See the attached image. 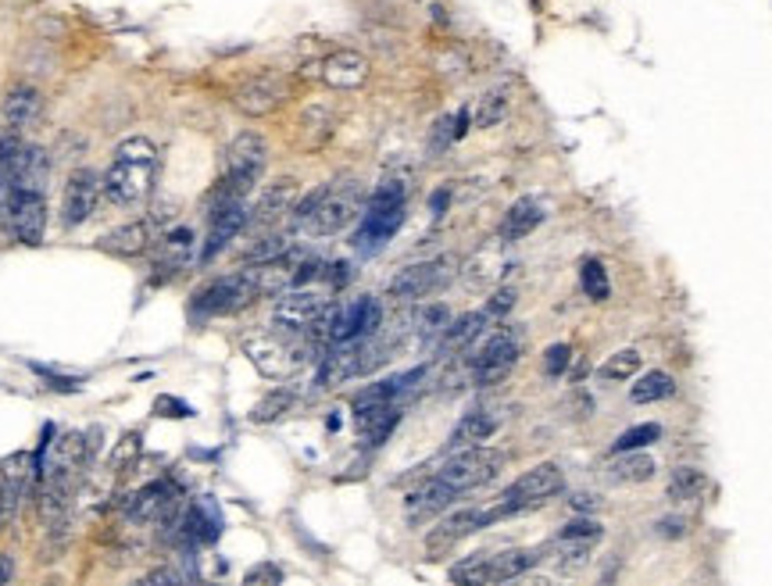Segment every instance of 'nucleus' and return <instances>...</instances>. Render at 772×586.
Here are the masks:
<instances>
[{
  "label": "nucleus",
  "instance_id": "obj_1",
  "mask_svg": "<svg viewBox=\"0 0 772 586\" xmlns=\"http://www.w3.org/2000/svg\"><path fill=\"white\" fill-rule=\"evenodd\" d=\"M158 183V147L147 136H126L105 172V201L111 208H144Z\"/></svg>",
  "mask_w": 772,
  "mask_h": 586
},
{
  "label": "nucleus",
  "instance_id": "obj_2",
  "mask_svg": "<svg viewBox=\"0 0 772 586\" xmlns=\"http://www.w3.org/2000/svg\"><path fill=\"white\" fill-rule=\"evenodd\" d=\"M265 165H268V140L262 133L244 129L233 136V144L226 147V172L215 186L218 201H247L257 183L265 176Z\"/></svg>",
  "mask_w": 772,
  "mask_h": 586
},
{
  "label": "nucleus",
  "instance_id": "obj_3",
  "mask_svg": "<svg viewBox=\"0 0 772 586\" xmlns=\"http://www.w3.org/2000/svg\"><path fill=\"white\" fill-rule=\"evenodd\" d=\"M404 197H408V189L401 179H387L372 189V197L365 201V212H362V226L354 233L358 254H375L390 244V236L398 233L404 222Z\"/></svg>",
  "mask_w": 772,
  "mask_h": 586
},
{
  "label": "nucleus",
  "instance_id": "obj_4",
  "mask_svg": "<svg viewBox=\"0 0 772 586\" xmlns=\"http://www.w3.org/2000/svg\"><path fill=\"white\" fill-rule=\"evenodd\" d=\"M365 186L351 179V176H343V179H333V183H325V194L319 201V208L315 215L307 218V233L312 236H336L351 226V222L365 212Z\"/></svg>",
  "mask_w": 772,
  "mask_h": 586
},
{
  "label": "nucleus",
  "instance_id": "obj_5",
  "mask_svg": "<svg viewBox=\"0 0 772 586\" xmlns=\"http://www.w3.org/2000/svg\"><path fill=\"white\" fill-rule=\"evenodd\" d=\"M565 490V472L558 469L555 461H544V465H534L529 472H522L519 479L511 482V487L501 494V501L494 505V515L497 519H508V515H519V511H534L547 501H555V497Z\"/></svg>",
  "mask_w": 772,
  "mask_h": 586
},
{
  "label": "nucleus",
  "instance_id": "obj_6",
  "mask_svg": "<svg viewBox=\"0 0 772 586\" xmlns=\"http://www.w3.org/2000/svg\"><path fill=\"white\" fill-rule=\"evenodd\" d=\"M0 218L8 233L26 247H40L47 236V194L43 189H8L0 197Z\"/></svg>",
  "mask_w": 772,
  "mask_h": 586
},
{
  "label": "nucleus",
  "instance_id": "obj_7",
  "mask_svg": "<svg viewBox=\"0 0 772 586\" xmlns=\"http://www.w3.org/2000/svg\"><path fill=\"white\" fill-rule=\"evenodd\" d=\"M257 297V286L251 280V272H233L222 275V280L201 286L190 301V319L204 322V319H218V315H236Z\"/></svg>",
  "mask_w": 772,
  "mask_h": 586
},
{
  "label": "nucleus",
  "instance_id": "obj_8",
  "mask_svg": "<svg viewBox=\"0 0 772 586\" xmlns=\"http://www.w3.org/2000/svg\"><path fill=\"white\" fill-rule=\"evenodd\" d=\"M505 469V455L494 451V447H469V451H455L448 461L440 465L437 479L448 482L451 490L458 494H469L494 482Z\"/></svg>",
  "mask_w": 772,
  "mask_h": 586
},
{
  "label": "nucleus",
  "instance_id": "obj_9",
  "mask_svg": "<svg viewBox=\"0 0 772 586\" xmlns=\"http://www.w3.org/2000/svg\"><path fill=\"white\" fill-rule=\"evenodd\" d=\"M522 358V343L511 330H497L490 336H483L469 348V369H472V383L476 387H494L501 379L511 375L515 361Z\"/></svg>",
  "mask_w": 772,
  "mask_h": 586
},
{
  "label": "nucleus",
  "instance_id": "obj_10",
  "mask_svg": "<svg viewBox=\"0 0 772 586\" xmlns=\"http://www.w3.org/2000/svg\"><path fill=\"white\" fill-rule=\"evenodd\" d=\"M100 201H105V176H100L97 168H72L65 179V189H61V226L65 229H79L86 226Z\"/></svg>",
  "mask_w": 772,
  "mask_h": 586
},
{
  "label": "nucleus",
  "instance_id": "obj_11",
  "mask_svg": "<svg viewBox=\"0 0 772 586\" xmlns=\"http://www.w3.org/2000/svg\"><path fill=\"white\" fill-rule=\"evenodd\" d=\"M197 247H201V236L194 226H168L158 240H154V247L147 251L150 254V275L158 283L176 280L179 272L194 265Z\"/></svg>",
  "mask_w": 772,
  "mask_h": 586
},
{
  "label": "nucleus",
  "instance_id": "obj_12",
  "mask_svg": "<svg viewBox=\"0 0 772 586\" xmlns=\"http://www.w3.org/2000/svg\"><path fill=\"white\" fill-rule=\"evenodd\" d=\"M490 522V511L487 508H461V511H443L440 519L433 522V529L426 533V558H443L451 550L469 540L476 529H487Z\"/></svg>",
  "mask_w": 772,
  "mask_h": 586
},
{
  "label": "nucleus",
  "instance_id": "obj_13",
  "mask_svg": "<svg viewBox=\"0 0 772 586\" xmlns=\"http://www.w3.org/2000/svg\"><path fill=\"white\" fill-rule=\"evenodd\" d=\"M330 304L333 301L319 290H286L276 304V312H272V322H276V330L283 336H307Z\"/></svg>",
  "mask_w": 772,
  "mask_h": 586
},
{
  "label": "nucleus",
  "instance_id": "obj_14",
  "mask_svg": "<svg viewBox=\"0 0 772 586\" xmlns=\"http://www.w3.org/2000/svg\"><path fill=\"white\" fill-rule=\"evenodd\" d=\"M40 482V465L32 455H11L0 465V529L22 508V497Z\"/></svg>",
  "mask_w": 772,
  "mask_h": 586
},
{
  "label": "nucleus",
  "instance_id": "obj_15",
  "mask_svg": "<svg viewBox=\"0 0 772 586\" xmlns=\"http://www.w3.org/2000/svg\"><path fill=\"white\" fill-rule=\"evenodd\" d=\"M247 201H208V218H212V229L204 236V251H201V262H215V257L226 251L233 240L247 229Z\"/></svg>",
  "mask_w": 772,
  "mask_h": 586
},
{
  "label": "nucleus",
  "instance_id": "obj_16",
  "mask_svg": "<svg viewBox=\"0 0 772 586\" xmlns=\"http://www.w3.org/2000/svg\"><path fill=\"white\" fill-rule=\"evenodd\" d=\"M286 79L276 76V72H262V76H251L244 79L233 90V105L240 115H247V118H262V115H272L276 111L283 100H286Z\"/></svg>",
  "mask_w": 772,
  "mask_h": 586
},
{
  "label": "nucleus",
  "instance_id": "obj_17",
  "mask_svg": "<svg viewBox=\"0 0 772 586\" xmlns=\"http://www.w3.org/2000/svg\"><path fill=\"white\" fill-rule=\"evenodd\" d=\"M294 204H297V183L294 179H280L265 186L257 201L251 204V215H247V226L254 233H268L276 229L283 218L294 215Z\"/></svg>",
  "mask_w": 772,
  "mask_h": 586
},
{
  "label": "nucleus",
  "instance_id": "obj_18",
  "mask_svg": "<svg viewBox=\"0 0 772 586\" xmlns=\"http://www.w3.org/2000/svg\"><path fill=\"white\" fill-rule=\"evenodd\" d=\"M448 275H451L448 257H440V262H419V265H408L393 275L387 293L393 301H419V297H426V293H433L437 286H443Z\"/></svg>",
  "mask_w": 772,
  "mask_h": 586
},
{
  "label": "nucleus",
  "instance_id": "obj_19",
  "mask_svg": "<svg viewBox=\"0 0 772 586\" xmlns=\"http://www.w3.org/2000/svg\"><path fill=\"white\" fill-rule=\"evenodd\" d=\"M458 490H451L443 479H426L422 487H416L404 501V519L408 526H422V522H437L443 511H451V505L458 501Z\"/></svg>",
  "mask_w": 772,
  "mask_h": 586
},
{
  "label": "nucleus",
  "instance_id": "obj_20",
  "mask_svg": "<svg viewBox=\"0 0 772 586\" xmlns=\"http://www.w3.org/2000/svg\"><path fill=\"white\" fill-rule=\"evenodd\" d=\"M158 215H147V218H133V222H123V226H115L105 240H100V251H108L115 257H140L154 247V240H158Z\"/></svg>",
  "mask_w": 772,
  "mask_h": 586
},
{
  "label": "nucleus",
  "instance_id": "obj_21",
  "mask_svg": "<svg viewBox=\"0 0 772 586\" xmlns=\"http://www.w3.org/2000/svg\"><path fill=\"white\" fill-rule=\"evenodd\" d=\"M43 115V94L37 86L19 82L4 94V105H0V118H4V129L11 133H26L40 123Z\"/></svg>",
  "mask_w": 772,
  "mask_h": 586
},
{
  "label": "nucleus",
  "instance_id": "obj_22",
  "mask_svg": "<svg viewBox=\"0 0 772 586\" xmlns=\"http://www.w3.org/2000/svg\"><path fill=\"white\" fill-rule=\"evenodd\" d=\"M354 422H358V437L369 447L387 443V437L398 429L401 422V404L398 401H380V404H354Z\"/></svg>",
  "mask_w": 772,
  "mask_h": 586
},
{
  "label": "nucleus",
  "instance_id": "obj_23",
  "mask_svg": "<svg viewBox=\"0 0 772 586\" xmlns=\"http://www.w3.org/2000/svg\"><path fill=\"white\" fill-rule=\"evenodd\" d=\"M244 351H247V358L254 361V365L262 369L265 375H272V379L290 375L297 365V354L290 351V343L276 340V336H251Z\"/></svg>",
  "mask_w": 772,
  "mask_h": 586
},
{
  "label": "nucleus",
  "instance_id": "obj_24",
  "mask_svg": "<svg viewBox=\"0 0 772 586\" xmlns=\"http://www.w3.org/2000/svg\"><path fill=\"white\" fill-rule=\"evenodd\" d=\"M605 537V526L600 522H594V519H576V522H569L565 526L561 533H558V540H555V547H558V561L561 565H579L583 558L590 555L594 550V544Z\"/></svg>",
  "mask_w": 772,
  "mask_h": 586
},
{
  "label": "nucleus",
  "instance_id": "obj_25",
  "mask_svg": "<svg viewBox=\"0 0 772 586\" xmlns=\"http://www.w3.org/2000/svg\"><path fill=\"white\" fill-rule=\"evenodd\" d=\"M497 426H501V419H497L494 411L472 408L469 416H461L458 426L451 429L448 447H451V451H469V447H483V443L497 433Z\"/></svg>",
  "mask_w": 772,
  "mask_h": 586
},
{
  "label": "nucleus",
  "instance_id": "obj_26",
  "mask_svg": "<svg viewBox=\"0 0 772 586\" xmlns=\"http://www.w3.org/2000/svg\"><path fill=\"white\" fill-rule=\"evenodd\" d=\"M544 218H547V201L544 197H519L501 218V240H508V244H515V240H526Z\"/></svg>",
  "mask_w": 772,
  "mask_h": 586
},
{
  "label": "nucleus",
  "instance_id": "obj_27",
  "mask_svg": "<svg viewBox=\"0 0 772 586\" xmlns=\"http://www.w3.org/2000/svg\"><path fill=\"white\" fill-rule=\"evenodd\" d=\"M322 79L333 90H358L369 79V61L358 50H336V55L322 65Z\"/></svg>",
  "mask_w": 772,
  "mask_h": 586
},
{
  "label": "nucleus",
  "instance_id": "obj_28",
  "mask_svg": "<svg viewBox=\"0 0 772 586\" xmlns=\"http://www.w3.org/2000/svg\"><path fill=\"white\" fill-rule=\"evenodd\" d=\"M290 236L283 229H268V233H254V240L240 254V265L244 268H257V265H268V262H280L283 254H290Z\"/></svg>",
  "mask_w": 772,
  "mask_h": 586
},
{
  "label": "nucleus",
  "instance_id": "obj_29",
  "mask_svg": "<svg viewBox=\"0 0 772 586\" xmlns=\"http://www.w3.org/2000/svg\"><path fill=\"white\" fill-rule=\"evenodd\" d=\"M483 330H487V315L483 312H469V315H461V319H451L448 333L440 336V351L443 354L469 351V348H476V343H479Z\"/></svg>",
  "mask_w": 772,
  "mask_h": 586
},
{
  "label": "nucleus",
  "instance_id": "obj_30",
  "mask_svg": "<svg viewBox=\"0 0 772 586\" xmlns=\"http://www.w3.org/2000/svg\"><path fill=\"white\" fill-rule=\"evenodd\" d=\"M451 586H490V550H476L451 565Z\"/></svg>",
  "mask_w": 772,
  "mask_h": 586
},
{
  "label": "nucleus",
  "instance_id": "obj_31",
  "mask_svg": "<svg viewBox=\"0 0 772 586\" xmlns=\"http://www.w3.org/2000/svg\"><path fill=\"white\" fill-rule=\"evenodd\" d=\"M469 133V111L461 108L455 115H443L433 123V129H429V154H443L455 140H461V136Z\"/></svg>",
  "mask_w": 772,
  "mask_h": 586
},
{
  "label": "nucleus",
  "instance_id": "obj_32",
  "mask_svg": "<svg viewBox=\"0 0 772 586\" xmlns=\"http://www.w3.org/2000/svg\"><path fill=\"white\" fill-rule=\"evenodd\" d=\"M673 390H676V379L668 375V372H662V369H655V372H644V375L633 379L629 401H633V404H651V401L668 398Z\"/></svg>",
  "mask_w": 772,
  "mask_h": 586
},
{
  "label": "nucleus",
  "instance_id": "obj_33",
  "mask_svg": "<svg viewBox=\"0 0 772 586\" xmlns=\"http://www.w3.org/2000/svg\"><path fill=\"white\" fill-rule=\"evenodd\" d=\"M651 476H655V458H647L641 451H626L612 465V479L619 482H647Z\"/></svg>",
  "mask_w": 772,
  "mask_h": 586
},
{
  "label": "nucleus",
  "instance_id": "obj_34",
  "mask_svg": "<svg viewBox=\"0 0 772 586\" xmlns=\"http://www.w3.org/2000/svg\"><path fill=\"white\" fill-rule=\"evenodd\" d=\"M294 401H297V393L290 390V387L272 390V393H265V398L257 401V408L251 411V422H276V419L286 416L290 408H294Z\"/></svg>",
  "mask_w": 772,
  "mask_h": 586
},
{
  "label": "nucleus",
  "instance_id": "obj_35",
  "mask_svg": "<svg viewBox=\"0 0 772 586\" xmlns=\"http://www.w3.org/2000/svg\"><path fill=\"white\" fill-rule=\"evenodd\" d=\"M579 286H583V293H587L590 301H608L612 297L608 272H605V265L597 262V257H587V262L579 265Z\"/></svg>",
  "mask_w": 772,
  "mask_h": 586
},
{
  "label": "nucleus",
  "instance_id": "obj_36",
  "mask_svg": "<svg viewBox=\"0 0 772 586\" xmlns=\"http://www.w3.org/2000/svg\"><path fill=\"white\" fill-rule=\"evenodd\" d=\"M641 372V351L637 348H623L615 351L605 365H600V375L608 379V383H619V379H633Z\"/></svg>",
  "mask_w": 772,
  "mask_h": 586
},
{
  "label": "nucleus",
  "instance_id": "obj_37",
  "mask_svg": "<svg viewBox=\"0 0 772 586\" xmlns=\"http://www.w3.org/2000/svg\"><path fill=\"white\" fill-rule=\"evenodd\" d=\"M705 490V476H701L697 469H676L673 479H668V501H694V497Z\"/></svg>",
  "mask_w": 772,
  "mask_h": 586
},
{
  "label": "nucleus",
  "instance_id": "obj_38",
  "mask_svg": "<svg viewBox=\"0 0 772 586\" xmlns=\"http://www.w3.org/2000/svg\"><path fill=\"white\" fill-rule=\"evenodd\" d=\"M662 437H665V429H662L658 422H644V426H633V429H626V433H623L619 440L612 443V451H615V455L641 451V447L655 443V440H662Z\"/></svg>",
  "mask_w": 772,
  "mask_h": 586
},
{
  "label": "nucleus",
  "instance_id": "obj_39",
  "mask_svg": "<svg viewBox=\"0 0 772 586\" xmlns=\"http://www.w3.org/2000/svg\"><path fill=\"white\" fill-rule=\"evenodd\" d=\"M448 325H451V307L448 304H429L422 307V315H419V333L422 340H437L448 333Z\"/></svg>",
  "mask_w": 772,
  "mask_h": 586
},
{
  "label": "nucleus",
  "instance_id": "obj_40",
  "mask_svg": "<svg viewBox=\"0 0 772 586\" xmlns=\"http://www.w3.org/2000/svg\"><path fill=\"white\" fill-rule=\"evenodd\" d=\"M505 111H508V94L505 90H490L483 100H479V108H476V126L479 129H490V126L501 123Z\"/></svg>",
  "mask_w": 772,
  "mask_h": 586
},
{
  "label": "nucleus",
  "instance_id": "obj_41",
  "mask_svg": "<svg viewBox=\"0 0 772 586\" xmlns=\"http://www.w3.org/2000/svg\"><path fill=\"white\" fill-rule=\"evenodd\" d=\"M244 586H283V568L272 565V561L254 565L251 573L244 576Z\"/></svg>",
  "mask_w": 772,
  "mask_h": 586
},
{
  "label": "nucleus",
  "instance_id": "obj_42",
  "mask_svg": "<svg viewBox=\"0 0 772 586\" xmlns=\"http://www.w3.org/2000/svg\"><path fill=\"white\" fill-rule=\"evenodd\" d=\"M515 307V290L511 286H505V290H497V293H490V301H487V307H483V315L490 319V322H501L508 312Z\"/></svg>",
  "mask_w": 772,
  "mask_h": 586
},
{
  "label": "nucleus",
  "instance_id": "obj_43",
  "mask_svg": "<svg viewBox=\"0 0 772 586\" xmlns=\"http://www.w3.org/2000/svg\"><path fill=\"white\" fill-rule=\"evenodd\" d=\"M569 358H573L569 343H555V348H547V354H544V372L551 379H558L565 369H569Z\"/></svg>",
  "mask_w": 772,
  "mask_h": 586
},
{
  "label": "nucleus",
  "instance_id": "obj_44",
  "mask_svg": "<svg viewBox=\"0 0 772 586\" xmlns=\"http://www.w3.org/2000/svg\"><path fill=\"white\" fill-rule=\"evenodd\" d=\"M183 583H186V576L179 573V568H154V573L140 576L129 586H183Z\"/></svg>",
  "mask_w": 772,
  "mask_h": 586
},
{
  "label": "nucleus",
  "instance_id": "obj_45",
  "mask_svg": "<svg viewBox=\"0 0 772 586\" xmlns=\"http://www.w3.org/2000/svg\"><path fill=\"white\" fill-rule=\"evenodd\" d=\"M136 455H140V433H126L123 443H118L115 451H111V465L118 469V465H126V461L136 458Z\"/></svg>",
  "mask_w": 772,
  "mask_h": 586
},
{
  "label": "nucleus",
  "instance_id": "obj_46",
  "mask_svg": "<svg viewBox=\"0 0 772 586\" xmlns=\"http://www.w3.org/2000/svg\"><path fill=\"white\" fill-rule=\"evenodd\" d=\"M325 275H330V286L340 290L343 283L351 280V268H348V262H333V265H325Z\"/></svg>",
  "mask_w": 772,
  "mask_h": 586
},
{
  "label": "nucleus",
  "instance_id": "obj_47",
  "mask_svg": "<svg viewBox=\"0 0 772 586\" xmlns=\"http://www.w3.org/2000/svg\"><path fill=\"white\" fill-rule=\"evenodd\" d=\"M505 586H551V579L540 576V573H522L519 579H511V583H505Z\"/></svg>",
  "mask_w": 772,
  "mask_h": 586
},
{
  "label": "nucleus",
  "instance_id": "obj_48",
  "mask_svg": "<svg viewBox=\"0 0 772 586\" xmlns=\"http://www.w3.org/2000/svg\"><path fill=\"white\" fill-rule=\"evenodd\" d=\"M14 579V558L0 550V586H8Z\"/></svg>",
  "mask_w": 772,
  "mask_h": 586
},
{
  "label": "nucleus",
  "instance_id": "obj_49",
  "mask_svg": "<svg viewBox=\"0 0 772 586\" xmlns=\"http://www.w3.org/2000/svg\"><path fill=\"white\" fill-rule=\"evenodd\" d=\"M165 411H168V416H190V408H183L179 401H172V398L158 401V416H165Z\"/></svg>",
  "mask_w": 772,
  "mask_h": 586
},
{
  "label": "nucleus",
  "instance_id": "obj_50",
  "mask_svg": "<svg viewBox=\"0 0 772 586\" xmlns=\"http://www.w3.org/2000/svg\"><path fill=\"white\" fill-rule=\"evenodd\" d=\"M183 586H215V583H204V579H186Z\"/></svg>",
  "mask_w": 772,
  "mask_h": 586
}]
</instances>
